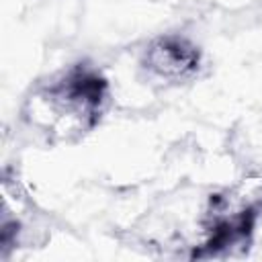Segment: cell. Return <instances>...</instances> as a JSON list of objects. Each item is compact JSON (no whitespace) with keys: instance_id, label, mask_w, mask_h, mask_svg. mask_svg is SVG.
I'll use <instances>...</instances> for the list:
<instances>
[{"instance_id":"1","label":"cell","mask_w":262,"mask_h":262,"mask_svg":"<svg viewBox=\"0 0 262 262\" xmlns=\"http://www.w3.org/2000/svg\"><path fill=\"white\" fill-rule=\"evenodd\" d=\"M106 102V80L88 66H76L29 94L25 119L53 139L74 141L98 123Z\"/></svg>"},{"instance_id":"2","label":"cell","mask_w":262,"mask_h":262,"mask_svg":"<svg viewBox=\"0 0 262 262\" xmlns=\"http://www.w3.org/2000/svg\"><path fill=\"white\" fill-rule=\"evenodd\" d=\"M143 68L164 82L190 80L201 68L199 47L180 35H164L154 39L143 51Z\"/></svg>"}]
</instances>
